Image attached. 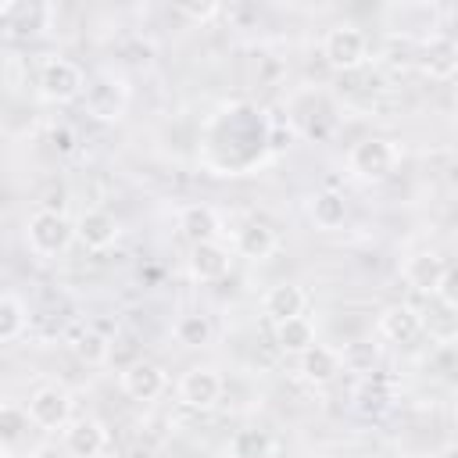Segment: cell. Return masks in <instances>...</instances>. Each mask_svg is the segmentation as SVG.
<instances>
[{
	"label": "cell",
	"instance_id": "obj_23",
	"mask_svg": "<svg viewBox=\"0 0 458 458\" xmlns=\"http://www.w3.org/2000/svg\"><path fill=\"white\" fill-rule=\"evenodd\" d=\"M419 318H422V329H429V336H437L440 344L454 340V329H458L454 326V301L429 293V304H426V311H419Z\"/></svg>",
	"mask_w": 458,
	"mask_h": 458
},
{
	"label": "cell",
	"instance_id": "obj_5",
	"mask_svg": "<svg viewBox=\"0 0 458 458\" xmlns=\"http://www.w3.org/2000/svg\"><path fill=\"white\" fill-rule=\"evenodd\" d=\"M322 57L336 72H358L369 61V36L358 25H333L322 36Z\"/></svg>",
	"mask_w": 458,
	"mask_h": 458
},
{
	"label": "cell",
	"instance_id": "obj_22",
	"mask_svg": "<svg viewBox=\"0 0 458 458\" xmlns=\"http://www.w3.org/2000/svg\"><path fill=\"white\" fill-rule=\"evenodd\" d=\"M311 344H318L311 318L293 315V318H286V322H276V347H279L283 354H293V358H297V354H304Z\"/></svg>",
	"mask_w": 458,
	"mask_h": 458
},
{
	"label": "cell",
	"instance_id": "obj_6",
	"mask_svg": "<svg viewBox=\"0 0 458 458\" xmlns=\"http://www.w3.org/2000/svg\"><path fill=\"white\" fill-rule=\"evenodd\" d=\"M25 411H29V422H32L36 429H43V433L64 429L68 419H72V394H68L61 383H43V386L29 397Z\"/></svg>",
	"mask_w": 458,
	"mask_h": 458
},
{
	"label": "cell",
	"instance_id": "obj_20",
	"mask_svg": "<svg viewBox=\"0 0 458 458\" xmlns=\"http://www.w3.org/2000/svg\"><path fill=\"white\" fill-rule=\"evenodd\" d=\"M336 358H340V369L344 372H354V376H372L383 361V347L379 340L372 336H354L347 340L344 347H336Z\"/></svg>",
	"mask_w": 458,
	"mask_h": 458
},
{
	"label": "cell",
	"instance_id": "obj_7",
	"mask_svg": "<svg viewBox=\"0 0 458 458\" xmlns=\"http://www.w3.org/2000/svg\"><path fill=\"white\" fill-rule=\"evenodd\" d=\"M222 390H225V383H222L218 369H211V365H193V369H186L182 379H179V386H175L179 401H182L186 408H193V411H211V408L222 401Z\"/></svg>",
	"mask_w": 458,
	"mask_h": 458
},
{
	"label": "cell",
	"instance_id": "obj_12",
	"mask_svg": "<svg viewBox=\"0 0 458 458\" xmlns=\"http://www.w3.org/2000/svg\"><path fill=\"white\" fill-rule=\"evenodd\" d=\"M447 272H451V268H447V261H444L437 250H415V254H408V261H404V268H401L404 283H408L415 293H426V297L440 290V283H444Z\"/></svg>",
	"mask_w": 458,
	"mask_h": 458
},
{
	"label": "cell",
	"instance_id": "obj_16",
	"mask_svg": "<svg viewBox=\"0 0 458 458\" xmlns=\"http://www.w3.org/2000/svg\"><path fill=\"white\" fill-rule=\"evenodd\" d=\"M279 250V236L272 225L265 222H243L236 233H233V254L247 258V261H265Z\"/></svg>",
	"mask_w": 458,
	"mask_h": 458
},
{
	"label": "cell",
	"instance_id": "obj_24",
	"mask_svg": "<svg viewBox=\"0 0 458 458\" xmlns=\"http://www.w3.org/2000/svg\"><path fill=\"white\" fill-rule=\"evenodd\" d=\"M272 451H276V440L268 429L247 426L229 437V458H272Z\"/></svg>",
	"mask_w": 458,
	"mask_h": 458
},
{
	"label": "cell",
	"instance_id": "obj_31",
	"mask_svg": "<svg viewBox=\"0 0 458 458\" xmlns=\"http://www.w3.org/2000/svg\"><path fill=\"white\" fill-rule=\"evenodd\" d=\"M50 140H54V147H57L61 154H68V150H72V140H75V136H72V129H68V125H57V129L50 132Z\"/></svg>",
	"mask_w": 458,
	"mask_h": 458
},
{
	"label": "cell",
	"instance_id": "obj_25",
	"mask_svg": "<svg viewBox=\"0 0 458 458\" xmlns=\"http://www.w3.org/2000/svg\"><path fill=\"white\" fill-rule=\"evenodd\" d=\"M172 336H175V344H182V347H208L211 336H215V326H211V318L200 315V311H182V315L172 322Z\"/></svg>",
	"mask_w": 458,
	"mask_h": 458
},
{
	"label": "cell",
	"instance_id": "obj_1",
	"mask_svg": "<svg viewBox=\"0 0 458 458\" xmlns=\"http://www.w3.org/2000/svg\"><path fill=\"white\" fill-rule=\"evenodd\" d=\"M79 100H82V111L93 122L114 125L129 111V82L118 72H97L93 79H86V89H82Z\"/></svg>",
	"mask_w": 458,
	"mask_h": 458
},
{
	"label": "cell",
	"instance_id": "obj_9",
	"mask_svg": "<svg viewBox=\"0 0 458 458\" xmlns=\"http://www.w3.org/2000/svg\"><path fill=\"white\" fill-rule=\"evenodd\" d=\"M107 440H111L107 437V426L97 415L68 419V426L61 429V447L72 458H100L104 447H107Z\"/></svg>",
	"mask_w": 458,
	"mask_h": 458
},
{
	"label": "cell",
	"instance_id": "obj_13",
	"mask_svg": "<svg viewBox=\"0 0 458 458\" xmlns=\"http://www.w3.org/2000/svg\"><path fill=\"white\" fill-rule=\"evenodd\" d=\"M419 72L426 79H433V82L454 79V72H458V43L447 32L426 39L422 43V54H419Z\"/></svg>",
	"mask_w": 458,
	"mask_h": 458
},
{
	"label": "cell",
	"instance_id": "obj_26",
	"mask_svg": "<svg viewBox=\"0 0 458 458\" xmlns=\"http://www.w3.org/2000/svg\"><path fill=\"white\" fill-rule=\"evenodd\" d=\"M72 351H75V358H79L82 365H104V361L111 358V340H107L100 329L86 326V329H79V333L72 336Z\"/></svg>",
	"mask_w": 458,
	"mask_h": 458
},
{
	"label": "cell",
	"instance_id": "obj_27",
	"mask_svg": "<svg viewBox=\"0 0 458 458\" xmlns=\"http://www.w3.org/2000/svg\"><path fill=\"white\" fill-rule=\"evenodd\" d=\"M29 326V311L14 293H0V344H11L25 333Z\"/></svg>",
	"mask_w": 458,
	"mask_h": 458
},
{
	"label": "cell",
	"instance_id": "obj_18",
	"mask_svg": "<svg viewBox=\"0 0 458 458\" xmlns=\"http://www.w3.org/2000/svg\"><path fill=\"white\" fill-rule=\"evenodd\" d=\"M297 372H301V379H304V383H311V386H329L344 369H340L336 347L311 344L304 354H297Z\"/></svg>",
	"mask_w": 458,
	"mask_h": 458
},
{
	"label": "cell",
	"instance_id": "obj_30",
	"mask_svg": "<svg viewBox=\"0 0 458 458\" xmlns=\"http://www.w3.org/2000/svg\"><path fill=\"white\" fill-rule=\"evenodd\" d=\"M29 458H64V447H57L54 440H39V444L29 451Z\"/></svg>",
	"mask_w": 458,
	"mask_h": 458
},
{
	"label": "cell",
	"instance_id": "obj_11",
	"mask_svg": "<svg viewBox=\"0 0 458 458\" xmlns=\"http://www.w3.org/2000/svg\"><path fill=\"white\" fill-rule=\"evenodd\" d=\"M72 225H75V240H79L86 250H107V247H114L118 236H122L118 218H114L111 211H104V208H86Z\"/></svg>",
	"mask_w": 458,
	"mask_h": 458
},
{
	"label": "cell",
	"instance_id": "obj_29",
	"mask_svg": "<svg viewBox=\"0 0 458 458\" xmlns=\"http://www.w3.org/2000/svg\"><path fill=\"white\" fill-rule=\"evenodd\" d=\"M218 11H222L218 4H182V7H179V14H186V18H193V21H211Z\"/></svg>",
	"mask_w": 458,
	"mask_h": 458
},
{
	"label": "cell",
	"instance_id": "obj_32",
	"mask_svg": "<svg viewBox=\"0 0 458 458\" xmlns=\"http://www.w3.org/2000/svg\"><path fill=\"white\" fill-rule=\"evenodd\" d=\"M0 458H11V447H4V444H0Z\"/></svg>",
	"mask_w": 458,
	"mask_h": 458
},
{
	"label": "cell",
	"instance_id": "obj_21",
	"mask_svg": "<svg viewBox=\"0 0 458 458\" xmlns=\"http://www.w3.org/2000/svg\"><path fill=\"white\" fill-rule=\"evenodd\" d=\"M308 218H311L315 229H322V233L340 229V225L347 222V200H344V193H340V190H318V193H311V200H308Z\"/></svg>",
	"mask_w": 458,
	"mask_h": 458
},
{
	"label": "cell",
	"instance_id": "obj_2",
	"mask_svg": "<svg viewBox=\"0 0 458 458\" xmlns=\"http://www.w3.org/2000/svg\"><path fill=\"white\" fill-rule=\"evenodd\" d=\"M401 165V147L386 136H365L347 150V168L361 182H386Z\"/></svg>",
	"mask_w": 458,
	"mask_h": 458
},
{
	"label": "cell",
	"instance_id": "obj_4",
	"mask_svg": "<svg viewBox=\"0 0 458 458\" xmlns=\"http://www.w3.org/2000/svg\"><path fill=\"white\" fill-rule=\"evenodd\" d=\"M86 89V72L68 57H47L36 79V93L47 104H72Z\"/></svg>",
	"mask_w": 458,
	"mask_h": 458
},
{
	"label": "cell",
	"instance_id": "obj_17",
	"mask_svg": "<svg viewBox=\"0 0 458 458\" xmlns=\"http://www.w3.org/2000/svg\"><path fill=\"white\" fill-rule=\"evenodd\" d=\"M376 329H379V336L390 340V344H411V340L422 333L419 308H415V304H386V308L379 311Z\"/></svg>",
	"mask_w": 458,
	"mask_h": 458
},
{
	"label": "cell",
	"instance_id": "obj_10",
	"mask_svg": "<svg viewBox=\"0 0 458 458\" xmlns=\"http://www.w3.org/2000/svg\"><path fill=\"white\" fill-rule=\"evenodd\" d=\"M233 268V250L222 240L211 243H190V258H186V272L197 283H218L225 279Z\"/></svg>",
	"mask_w": 458,
	"mask_h": 458
},
{
	"label": "cell",
	"instance_id": "obj_14",
	"mask_svg": "<svg viewBox=\"0 0 458 458\" xmlns=\"http://www.w3.org/2000/svg\"><path fill=\"white\" fill-rule=\"evenodd\" d=\"M175 225H179V233H182L190 243L222 240V215H218L211 204H182L179 215H175Z\"/></svg>",
	"mask_w": 458,
	"mask_h": 458
},
{
	"label": "cell",
	"instance_id": "obj_15",
	"mask_svg": "<svg viewBox=\"0 0 458 458\" xmlns=\"http://www.w3.org/2000/svg\"><path fill=\"white\" fill-rule=\"evenodd\" d=\"M165 386H168V376H165V369L157 361H132L122 372V390L132 401H143V404L147 401H157L165 394Z\"/></svg>",
	"mask_w": 458,
	"mask_h": 458
},
{
	"label": "cell",
	"instance_id": "obj_3",
	"mask_svg": "<svg viewBox=\"0 0 458 458\" xmlns=\"http://www.w3.org/2000/svg\"><path fill=\"white\" fill-rule=\"evenodd\" d=\"M72 240H75V225L57 208H36L25 218V243L36 258H57L68 250Z\"/></svg>",
	"mask_w": 458,
	"mask_h": 458
},
{
	"label": "cell",
	"instance_id": "obj_8",
	"mask_svg": "<svg viewBox=\"0 0 458 458\" xmlns=\"http://www.w3.org/2000/svg\"><path fill=\"white\" fill-rule=\"evenodd\" d=\"M383 18L394 32H408V36H419L426 43V39L440 36L444 11L437 4H394V7L383 11Z\"/></svg>",
	"mask_w": 458,
	"mask_h": 458
},
{
	"label": "cell",
	"instance_id": "obj_28",
	"mask_svg": "<svg viewBox=\"0 0 458 458\" xmlns=\"http://www.w3.org/2000/svg\"><path fill=\"white\" fill-rule=\"evenodd\" d=\"M29 411L21 408V404H11V401H4L0 404V444L4 447H14V444H21L25 440V433H29Z\"/></svg>",
	"mask_w": 458,
	"mask_h": 458
},
{
	"label": "cell",
	"instance_id": "obj_19",
	"mask_svg": "<svg viewBox=\"0 0 458 458\" xmlns=\"http://www.w3.org/2000/svg\"><path fill=\"white\" fill-rule=\"evenodd\" d=\"M304 304H308V293L297 283H276L261 297V311L272 318V326L276 322H286L293 315H304Z\"/></svg>",
	"mask_w": 458,
	"mask_h": 458
}]
</instances>
